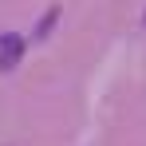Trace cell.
I'll return each instance as SVG.
<instances>
[{"mask_svg": "<svg viewBox=\"0 0 146 146\" xmlns=\"http://www.w3.org/2000/svg\"><path fill=\"white\" fill-rule=\"evenodd\" d=\"M55 20H59V8H51L48 16H40V24H36V40H48V32L55 28Z\"/></svg>", "mask_w": 146, "mask_h": 146, "instance_id": "2", "label": "cell"}, {"mask_svg": "<svg viewBox=\"0 0 146 146\" xmlns=\"http://www.w3.org/2000/svg\"><path fill=\"white\" fill-rule=\"evenodd\" d=\"M24 36H16V32H0V71H12L16 63H20V55H24Z\"/></svg>", "mask_w": 146, "mask_h": 146, "instance_id": "1", "label": "cell"}, {"mask_svg": "<svg viewBox=\"0 0 146 146\" xmlns=\"http://www.w3.org/2000/svg\"><path fill=\"white\" fill-rule=\"evenodd\" d=\"M142 24H146V16H142Z\"/></svg>", "mask_w": 146, "mask_h": 146, "instance_id": "3", "label": "cell"}]
</instances>
